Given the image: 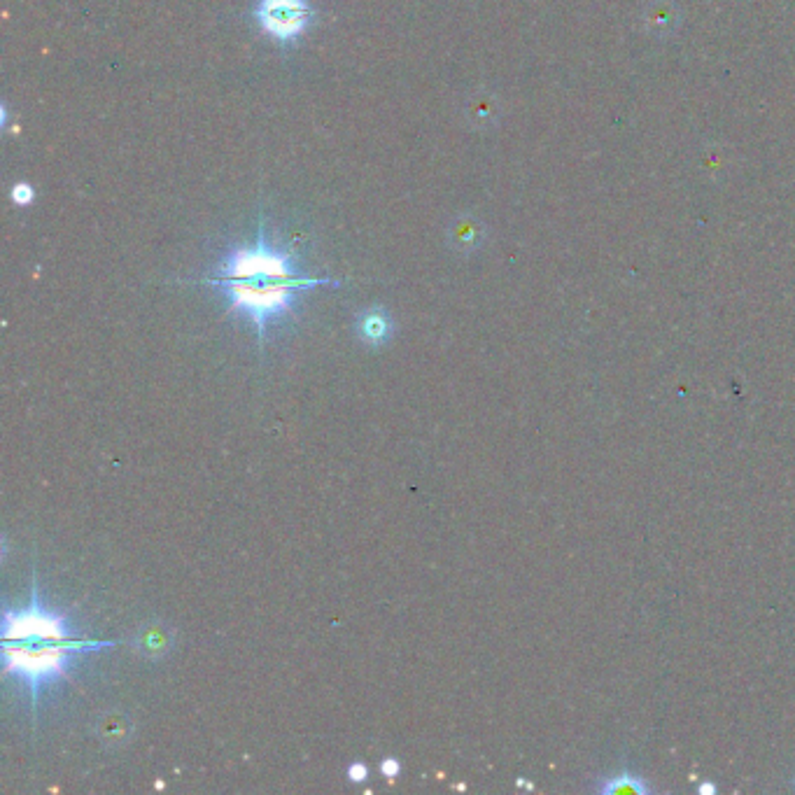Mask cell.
I'll list each match as a JSON object with an SVG mask.
<instances>
[{
  "label": "cell",
  "instance_id": "cell-5",
  "mask_svg": "<svg viewBox=\"0 0 795 795\" xmlns=\"http://www.w3.org/2000/svg\"><path fill=\"white\" fill-rule=\"evenodd\" d=\"M133 651L145 660H161L173 651L175 630L164 621H147L133 632Z\"/></svg>",
  "mask_w": 795,
  "mask_h": 795
},
{
  "label": "cell",
  "instance_id": "cell-3",
  "mask_svg": "<svg viewBox=\"0 0 795 795\" xmlns=\"http://www.w3.org/2000/svg\"><path fill=\"white\" fill-rule=\"evenodd\" d=\"M259 273H269V276L280 278H299L306 276L301 271L299 255L294 248H273L266 238L264 215L259 217L257 241L252 248H234L227 257L222 259V264L217 266L213 278L222 280H236V278H250L259 276Z\"/></svg>",
  "mask_w": 795,
  "mask_h": 795
},
{
  "label": "cell",
  "instance_id": "cell-9",
  "mask_svg": "<svg viewBox=\"0 0 795 795\" xmlns=\"http://www.w3.org/2000/svg\"><path fill=\"white\" fill-rule=\"evenodd\" d=\"M448 238L455 250L471 252L474 248H478V243H481V227L471 222L469 217H460V220L450 224Z\"/></svg>",
  "mask_w": 795,
  "mask_h": 795
},
{
  "label": "cell",
  "instance_id": "cell-7",
  "mask_svg": "<svg viewBox=\"0 0 795 795\" xmlns=\"http://www.w3.org/2000/svg\"><path fill=\"white\" fill-rule=\"evenodd\" d=\"M355 334L360 336L362 343H367L371 348H381L392 339L395 334V322H392L390 313L383 306L367 308L357 315L355 320Z\"/></svg>",
  "mask_w": 795,
  "mask_h": 795
},
{
  "label": "cell",
  "instance_id": "cell-11",
  "mask_svg": "<svg viewBox=\"0 0 795 795\" xmlns=\"http://www.w3.org/2000/svg\"><path fill=\"white\" fill-rule=\"evenodd\" d=\"M401 772V763L397 761L395 756H385L381 761V775L388 779V782H395Z\"/></svg>",
  "mask_w": 795,
  "mask_h": 795
},
{
  "label": "cell",
  "instance_id": "cell-8",
  "mask_svg": "<svg viewBox=\"0 0 795 795\" xmlns=\"http://www.w3.org/2000/svg\"><path fill=\"white\" fill-rule=\"evenodd\" d=\"M600 793H614V795H646L651 793V784L646 782L642 775H635L630 770L614 772V775H607L600 779V786H597Z\"/></svg>",
  "mask_w": 795,
  "mask_h": 795
},
{
  "label": "cell",
  "instance_id": "cell-10",
  "mask_svg": "<svg viewBox=\"0 0 795 795\" xmlns=\"http://www.w3.org/2000/svg\"><path fill=\"white\" fill-rule=\"evenodd\" d=\"M10 201L17 208H28V206H31V203L35 201V189H33L31 182H17V185L10 189Z\"/></svg>",
  "mask_w": 795,
  "mask_h": 795
},
{
  "label": "cell",
  "instance_id": "cell-4",
  "mask_svg": "<svg viewBox=\"0 0 795 795\" xmlns=\"http://www.w3.org/2000/svg\"><path fill=\"white\" fill-rule=\"evenodd\" d=\"M252 17L259 31L280 47H287L304 38L315 21V10L311 0H257Z\"/></svg>",
  "mask_w": 795,
  "mask_h": 795
},
{
  "label": "cell",
  "instance_id": "cell-12",
  "mask_svg": "<svg viewBox=\"0 0 795 795\" xmlns=\"http://www.w3.org/2000/svg\"><path fill=\"white\" fill-rule=\"evenodd\" d=\"M348 779L353 784H362L369 779V765L362 763V761H355L353 765L348 768Z\"/></svg>",
  "mask_w": 795,
  "mask_h": 795
},
{
  "label": "cell",
  "instance_id": "cell-1",
  "mask_svg": "<svg viewBox=\"0 0 795 795\" xmlns=\"http://www.w3.org/2000/svg\"><path fill=\"white\" fill-rule=\"evenodd\" d=\"M3 674H17L31 691L33 728L38 726V702L47 684L70 679V660L82 653H96L117 642H101L77 635L63 611L47 609L38 593V576L33 574L31 602L26 609H3Z\"/></svg>",
  "mask_w": 795,
  "mask_h": 795
},
{
  "label": "cell",
  "instance_id": "cell-6",
  "mask_svg": "<svg viewBox=\"0 0 795 795\" xmlns=\"http://www.w3.org/2000/svg\"><path fill=\"white\" fill-rule=\"evenodd\" d=\"M94 733L105 749H122L136 733V723L122 709H108L96 716Z\"/></svg>",
  "mask_w": 795,
  "mask_h": 795
},
{
  "label": "cell",
  "instance_id": "cell-2",
  "mask_svg": "<svg viewBox=\"0 0 795 795\" xmlns=\"http://www.w3.org/2000/svg\"><path fill=\"white\" fill-rule=\"evenodd\" d=\"M199 285L215 287L222 297H227V315L243 313L255 322L259 346H264L266 327L271 320L285 318V315H294L297 301L301 294L315 290V287L329 285L339 287L341 280L334 278H313V276H299V278H280L269 276V273H259V276L250 278H236V280H222V278H201L196 280Z\"/></svg>",
  "mask_w": 795,
  "mask_h": 795
}]
</instances>
